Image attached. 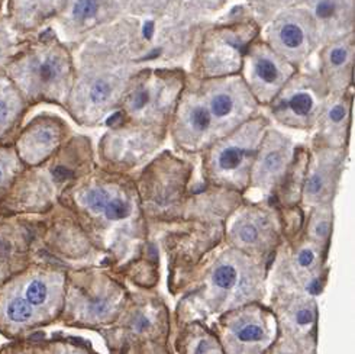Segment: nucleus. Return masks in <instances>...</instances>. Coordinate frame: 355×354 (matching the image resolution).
I'll return each instance as SVG.
<instances>
[{
  "mask_svg": "<svg viewBox=\"0 0 355 354\" xmlns=\"http://www.w3.org/2000/svg\"><path fill=\"white\" fill-rule=\"evenodd\" d=\"M83 203L92 214L101 215L109 222L126 221L134 212L131 198L110 185L89 187L83 193Z\"/></svg>",
  "mask_w": 355,
  "mask_h": 354,
  "instance_id": "obj_8",
  "label": "nucleus"
},
{
  "mask_svg": "<svg viewBox=\"0 0 355 354\" xmlns=\"http://www.w3.org/2000/svg\"><path fill=\"white\" fill-rule=\"evenodd\" d=\"M112 89L105 80H96L87 90V101L93 106H102L110 98Z\"/></svg>",
  "mask_w": 355,
  "mask_h": 354,
  "instance_id": "obj_21",
  "label": "nucleus"
},
{
  "mask_svg": "<svg viewBox=\"0 0 355 354\" xmlns=\"http://www.w3.org/2000/svg\"><path fill=\"white\" fill-rule=\"evenodd\" d=\"M18 34L19 32L10 25L8 16H0V69H5L10 58L21 48Z\"/></svg>",
  "mask_w": 355,
  "mask_h": 354,
  "instance_id": "obj_14",
  "label": "nucleus"
},
{
  "mask_svg": "<svg viewBox=\"0 0 355 354\" xmlns=\"http://www.w3.org/2000/svg\"><path fill=\"white\" fill-rule=\"evenodd\" d=\"M60 138V128L48 119H40L25 135L24 144L31 153H45L51 150Z\"/></svg>",
  "mask_w": 355,
  "mask_h": 354,
  "instance_id": "obj_11",
  "label": "nucleus"
},
{
  "mask_svg": "<svg viewBox=\"0 0 355 354\" xmlns=\"http://www.w3.org/2000/svg\"><path fill=\"white\" fill-rule=\"evenodd\" d=\"M280 41L288 50H296V48L302 47L304 42V32L302 26L293 22L283 25L280 29Z\"/></svg>",
  "mask_w": 355,
  "mask_h": 354,
  "instance_id": "obj_19",
  "label": "nucleus"
},
{
  "mask_svg": "<svg viewBox=\"0 0 355 354\" xmlns=\"http://www.w3.org/2000/svg\"><path fill=\"white\" fill-rule=\"evenodd\" d=\"M348 122V109L344 103H335L329 108L328 110V115H327V126L331 128L332 130H336V128H340L343 130V126L347 125Z\"/></svg>",
  "mask_w": 355,
  "mask_h": 354,
  "instance_id": "obj_22",
  "label": "nucleus"
},
{
  "mask_svg": "<svg viewBox=\"0 0 355 354\" xmlns=\"http://www.w3.org/2000/svg\"><path fill=\"white\" fill-rule=\"evenodd\" d=\"M98 0H74L69 10V22L83 24L98 13Z\"/></svg>",
  "mask_w": 355,
  "mask_h": 354,
  "instance_id": "obj_16",
  "label": "nucleus"
},
{
  "mask_svg": "<svg viewBox=\"0 0 355 354\" xmlns=\"http://www.w3.org/2000/svg\"><path fill=\"white\" fill-rule=\"evenodd\" d=\"M255 76L264 85H276L280 80V69L270 57H258L255 60Z\"/></svg>",
  "mask_w": 355,
  "mask_h": 354,
  "instance_id": "obj_17",
  "label": "nucleus"
},
{
  "mask_svg": "<svg viewBox=\"0 0 355 354\" xmlns=\"http://www.w3.org/2000/svg\"><path fill=\"white\" fill-rule=\"evenodd\" d=\"M5 73L24 101H60L71 85V60L53 38L21 45L5 66Z\"/></svg>",
  "mask_w": 355,
  "mask_h": 354,
  "instance_id": "obj_1",
  "label": "nucleus"
},
{
  "mask_svg": "<svg viewBox=\"0 0 355 354\" xmlns=\"http://www.w3.org/2000/svg\"><path fill=\"white\" fill-rule=\"evenodd\" d=\"M292 162V147L290 142L280 135H274L261 147L258 158L251 167L250 180L252 187L263 193L276 190L286 179L287 170Z\"/></svg>",
  "mask_w": 355,
  "mask_h": 354,
  "instance_id": "obj_6",
  "label": "nucleus"
},
{
  "mask_svg": "<svg viewBox=\"0 0 355 354\" xmlns=\"http://www.w3.org/2000/svg\"><path fill=\"white\" fill-rule=\"evenodd\" d=\"M0 10H2V0H0Z\"/></svg>",
  "mask_w": 355,
  "mask_h": 354,
  "instance_id": "obj_29",
  "label": "nucleus"
},
{
  "mask_svg": "<svg viewBox=\"0 0 355 354\" xmlns=\"http://www.w3.org/2000/svg\"><path fill=\"white\" fill-rule=\"evenodd\" d=\"M9 83H10V80H9V77L6 76L5 70L0 69V92H2Z\"/></svg>",
  "mask_w": 355,
  "mask_h": 354,
  "instance_id": "obj_27",
  "label": "nucleus"
},
{
  "mask_svg": "<svg viewBox=\"0 0 355 354\" xmlns=\"http://www.w3.org/2000/svg\"><path fill=\"white\" fill-rule=\"evenodd\" d=\"M316 102L312 93L306 90H299L288 96V99L284 102V114L287 118H292L293 125L308 124L315 117Z\"/></svg>",
  "mask_w": 355,
  "mask_h": 354,
  "instance_id": "obj_13",
  "label": "nucleus"
},
{
  "mask_svg": "<svg viewBox=\"0 0 355 354\" xmlns=\"http://www.w3.org/2000/svg\"><path fill=\"white\" fill-rule=\"evenodd\" d=\"M54 177L57 180H67L71 177V171L66 167H57L54 170Z\"/></svg>",
  "mask_w": 355,
  "mask_h": 354,
  "instance_id": "obj_26",
  "label": "nucleus"
},
{
  "mask_svg": "<svg viewBox=\"0 0 355 354\" xmlns=\"http://www.w3.org/2000/svg\"><path fill=\"white\" fill-rule=\"evenodd\" d=\"M316 16L320 19H331L336 13L335 0H319L315 6Z\"/></svg>",
  "mask_w": 355,
  "mask_h": 354,
  "instance_id": "obj_25",
  "label": "nucleus"
},
{
  "mask_svg": "<svg viewBox=\"0 0 355 354\" xmlns=\"http://www.w3.org/2000/svg\"><path fill=\"white\" fill-rule=\"evenodd\" d=\"M6 315L13 323H26L34 315V310L31 308V305L26 301L16 298L8 303Z\"/></svg>",
  "mask_w": 355,
  "mask_h": 354,
  "instance_id": "obj_20",
  "label": "nucleus"
},
{
  "mask_svg": "<svg viewBox=\"0 0 355 354\" xmlns=\"http://www.w3.org/2000/svg\"><path fill=\"white\" fill-rule=\"evenodd\" d=\"M182 354H223L218 337L207 330L193 326L180 343Z\"/></svg>",
  "mask_w": 355,
  "mask_h": 354,
  "instance_id": "obj_10",
  "label": "nucleus"
},
{
  "mask_svg": "<svg viewBox=\"0 0 355 354\" xmlns=\"http://www.w3.org/2000/svg\"><path fill=\"white\" fill-rule=\"evenodd\" d=\"M8 251V246L3 243V241H0V253H6Z\"/></svg>",
  "mask_w": 355,
  "mask_h": 354,
  "instance_id": "obj_28",
  "label": "nucleus"
},
{
  "mask_svg": "<svg viewBox=\"0 0 355 354\" xmlns=\"http://www.w3.org/2000/svg\"><path fill=\"white\" fill-rule=\"evenodd\" d=\"M223 354H264L277 334V319L260 305L234 308L219 321Z\"/></svg>",
  "mask_w": 355,
  "mask_h": 354,
  "instance_id": "obj_2",
  "label": "nucleus"
},
{
  "mask_svg": "<svg viewBox=\"0 0 355 354\" xmlns=\"http://www.w3.org/2000/svg\"><path fill=\"white\" fill-rule=\"evenodd\" d=\"M48 298V286L45 282L35 279L26 287V299L32 305H42Z\"/></svg>",
  "mask_w": 355,
  "mask_h": 354,
  "instance_id": "obj_23",
  "label": "nucleus"
},
{
  "mask_svg": "<svg viewBox=\"0 0 355 354\" xmlns=\"http://www.w3.org/2000/svg\"><path fill=\"white\" fill-rule=\"evenodd\" d=\"M348 60H349L348 50L343 45H336L329 51V64L335 69H341Z\"/></svg>",
  "mask_w": 355,
  "mask_h": 354,
  "instance_id": "obj_24",
  "label": "nucleus"
},
{
  "mask_svg": "<svg viewBox=\"0 0 355 354\" xmlns=\"http://www.w3.org/2000/svg\"><path fill=\"white\" fill-rule=\"evenodd\" d=\"M279 230L277 214L271 208L251 205L232 218L228 235L239 251L263 255L276 246Z\"/></svg>",
  "mask_w": 355,
  "mask_h": 354,
  "instance_id": "obj_4",
  "label": "nucleus"
},
{
  "mask_svg": "<svg viewBox=\"0 0 355 354\" xmlns=\"http://www.w3.org/2000/svg\"><path fill=\"white\" fill-rule=\"evenodd\" d=\"M332 203L315 206V211L308 222V241L322 248H327L332 235Z\"/></svg>",
  "mask_w": 355,
  "mask_h": 354,
  "instance_id": "obj_12",
  "label": "nucleus"
},
{
  "mask_svg": "<svg viewBox=\"0 0 355 354\" xmlns=\"http://www.w3.org/2000/svg\"><path fill=\"white\" fill-rule=\"evenodd\" d=\"M341 176V158L334 154L320 155L313 162L302 187L303 202L309 206L332 203Z\"/></svg>",
  "mask_w": 355,
  "mask_h": 354,
  "instance_id": "obj_7",
  "label": "nucleus"
},
{
  "mask_svg": "<svg viewBox=\"0 0 355 354\" xmlns=\"http://www.w3.org/2000/svg\"><path fill=\"white\" fill-rule=\"evenodd\" d=\"M251 259L242 251H228L214 263L207 275L209 296L215 299L218 310H234L238 303L248 301L254 292L248 273L254 271Z\"/></svg>",
  "mask_w": 355,
  "mask_h": 354,
  "instance_id": "obj_3",
  "label": "nucleus"
},
{
  "mask_svg": "<svg viewBox=\"0 0 355 354\" xmlns=\"http://www.w3.org/2000/svg\"><path fill=\"white\" fill-rule=\"evenodd\" d=\"M235 108V102L234 98L230 93H216L212 96L211 99V108H209V112H211L212 119H227L230 115H232Z\"/></svg>",
  "mask_w": 355,
  "mask_h": 354,
  "instance_id": "obj_18",
  "label": "nucleus"
},
{
  "mask_svg": "<svg viewBox=\"0 0 355 354\" xmlns=\"http://www.w3.org/2000/svg\"><path fill=\"white\" fill-rule=\"evenodd\" d=\"M257 146L251 134H241L239 138H231L219 146L207 162V174L220 185H228L242 190L247 187L254 162Z\"/></svg>",
  "mask_w": 355,
  "mask_h": 354,
  "instance_id": "obj_5",
  "label": "nucleus"
},
{
  "mask_svg": "<svg viewBox=\"0 0 355 354\" xmlns=\"http://www.w3.org/2000/svg\"><path fill=\"white\" fill-rule=\"evenodd\" d=\"M187 126L190 128L191 134H195L196 137H203L209 134L214 126L211 112L200 105L190 108V110L187 112Z\"/></svg>",
  "mask_w": 355,
  "mask_h": 354,
  "instance_id": "obj_15",
  "label": "nucleus"
},
{
  "mask_svg": "<svg viewBox=\"0 0 355 354\" xmlns=\"http://www.w3.org/2000/svg\"><path fill=\"white\" fill-rule=\"evenodd\" d=\"M67 0H8V19L19 32L28 34L57 15Z\"/></svg>",
  "mask_w": 355,
  "mask_h": 354,
  "instance_id": "obj_9",
  "label": "nucleus"
},
{
  "mask_svg": "<svg viewBox=\"0 0 355 354\" xmlns=\"http://www.w3.org/2000/svg\"><path fill=\"white\" fill-rule=\"evenodd\" d=\"M0 179H2V170H0Z\"/></svg>",
  "mask_w": 355,
  "mask_h": 354,
  "instance_id": "obj_30",
  "label": "nucleus"
}]
</instances>
